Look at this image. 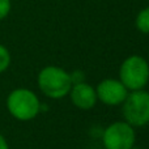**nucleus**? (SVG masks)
<instances>
[{
    "mask_svg": "<svg viewBox=\"0 0 149 149\" xmlns=\"http://www.w3.org/2000/svg\"><path fill=\"white\" fill-rule=\"evenodd\" d=\"M122 114L124 122L134 128L149 124V92L144 89L128 92L122 103Z\"/></svg>",
    "mask_w": 149,
    "mask_h": 149,
    "instance_id": "obj_4",
    "label": "nucleus"
},
{
    "mask_svg": "<svg viewBox=\"0 0 149 149\" xmlns=\"http://www.w3.org/2000/svg\"><path fill=\"white\" fill-rule=\"evenodd\" d=\"M119 80L128 92L144 89L149 82V63L140 55L126 58L119 68Z\"/></svg>",
    "mask_w": 149,
    "mask_h": 149,
    "instance_id": "obj_3",
    "label": "nucleus"
},
{
    "mask_svg": "<svg viewBox=\"0 0 149 149\" xmlns=\"http://www.w3.org/2000/svg\"><path fill=\"white\" fill-rule=\"evenodd\" d=\"M136 134L127 122H114L103 130L102 144L105 149H131L135 147Z\"/></svg>",
    "mask_w": 149,
    "mask_h": 149,
    "instance_id": "obj_5",
    "label": "nucleus"
},
{
    "mask_svg": "<svg viewBox=\"0 0 149 149\" xmlns=\"http://www.w3.org/2000/svg\"><path fill=\"white\" fill-rule=\"evenodd\" d=\"M7 109L15 119L29 122L39 114L41 101L33 90L26 88H17L8 95Z\"/></svg>",
    "mask_w": 149,
    "mask_h": 149,
    "instance_id": "obj_2",
    "label": "nucleus"
},
{
    "mask_svg": "<svg viewBox=\"0 0 149 149\" xmlns=\"http://www.w3.org/2000/svg\"><path fill=\"white\" fill-rule=\"evenodd\" d=\"M131 149H139V148H136V147H132Z\"/></svg>",
    "mask_w": 149,
    "mask_h": 149,
    "instance_id": "obj_13",
    "label": "nucleus"
},
{
    "mask_svg": "<svg viewBox=\"0 0 149 149\" xmlns=\"http://www.w3.org/2000/svg\"><path fill=\"white\" fill-rule=\"evenodd\" d=\"M37 82L46 97L52 100H62L70 94L72 88L70 73L58 65H47L38 73Z\"/></svg>",
    "mask_w": 149,
    "mask_h": 149,
    "instance_id": "obj_1",
    "label": "nucleus"
},
{
    "mask_svg": "<svg viewBox=\"0 0 149 149\" xmlns=\"http://www.w3.org/2000/svg\"><path fill=\"white\" fill-rule=\"evenodd\" d=\"M12 3L10 0H0V20H4L10 12Z\"/></svg>",
    "mask_w": 149,
    "mask_h": 149,
    "instance_id": "obj_10",
    "label": "nucleus"
},
{
    "mask_svg": "<svg viewBox=\"0 0 149 149\" xmlns=\"http://www.w3.org/2000/svg\"><path fill=\"white\" fill-rule=\"evenodd\" d=\"M71 76V81L73 84H80V82H84L85 81V73L82 71H73L72 73H70Z\"/></svg>",
    "mask_w": 149,
    "mask_h": 149,
    "instance_id": "obj_11",
    "label": "nucleus"
},
{
    "mask_svg": "<svg viewBox=\"0 0 149 149\" xmlns=\"http://www.w3.org/2000/svg\"><path fill=\"white\" fill-rule=\"evenodd\" d=\"M136 28L144 34H149V5L141 9L136 16Z\"/></svg>",
    "mask_w": 149,
    "mask_h": 149,
    "instance_id": "obj_8",
    "label": "nucleus"
},
{
    "mask_svg": "<svg viewBox=\"0 0 149 149\" xmlns=\"http://www.w3.org/2000/svg\"><path fill=\"white\" fill-rule=\"evenodd\" d=\"M10 64V54L8 51V49L3 45H0V73H3L4 71L8 70Z\"/></svg>",
    "mask_w": 149,
    "mask_h": 149,
    "instance_id": "obj_9",
    "label": "nucleus"
},
{
    "mask_svg": "<svg viewBox=\"0 0 149 149\" xmlns=\"http://www.w3.org/2000/svg\"><path fill=\"white\" fill-rule=\"evenodd\" d=\"M97 100L107 106H119L126 100L128 90L116 79H105L95 86Z\"/></svg>",
    "mask_w": 149,
    "mask_h": 149,
    "instance_id": "obj_6",
    "label": "nucleus"
},
{
    "mask_svg": "<svg viewBox=\"0 0 149 149\" xmlns=\"http://www.w3.org/2000/svg\"><path fill=\"white\" fill-rule=\"evenodd\" d=\"M0 149H9V145H8L7 140H5V137L3 136L1 134H0Z\"/></svg>",
    "mask_w": 149,
    "mask_h": 149,
    "instance_id": "obj_12",
    "label": "nucleus"
},
{
    "mask_svg": "<svg viewBox=\"0 0 149 149\" xmlns=\"http://www.w3.org/2000/svg\"><path fill=\"white\" fill-rule=\"evenodd\" d=\"M70 98L72 103L80 110H92L97 103V94H95V88H93L90 84L86 82H80L73 84L70 90Z\"/></svg>",
    "mask_w": 149,
    "mask_h": 149,
    "instance_id": "obj_7",
    "label": "nucleus"
}]
</instances>
